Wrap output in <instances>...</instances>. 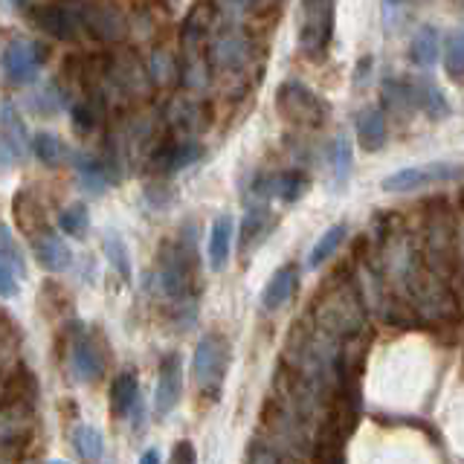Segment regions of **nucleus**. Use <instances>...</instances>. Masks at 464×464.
<instances>
[{"mask_svg": "<svg viewBox=\"0 0 464 464\" xmlns=\"http://www.w3.org/2000/svg\"><path fill=\"white\" fill-rule=\"evenodd\" d=\"M195 270H198L195 238L188 241L186 236H180L178 241L166 244L157 258V273H154L157 290L174 304H192Z\"/></svg>", "mask_w": 464, "mask_h": 464, "instance_id": "f257e3e1", "label": "nucleus"}, {"mask_svg": "<svg viewBox=\"0 0 464 464\" xmlns=\"http://www.w3.org/2000/svg\"><path fill=\"white\" fill-rule=\"evenodd\" d=\"M337 26V0H299L296 47L311 62H323L331 50Z\"/></svg>", "mask_w": 464, "mask_h": 464, "instance_id": "f03ea898", "label": "nucleus"}, {"mask_svg": "<svg viewBox=\"0 0 464 464\" xmlns=\"http://www.w3.org/2000/svg\"><path fill=\"white\" fill-rule=\"evenodd\" d=\"M276 111L285 122L296 128H319L328 122L331 105L299 79H287L276 91Z\"/></svg>", "mask_w": 464, "mask_h": 464, "instance_id": "7ed1b4c3", "label": "nucleus"}, {"mask_svg": "<svg viewBox=\"0 0 464 464\" xmlns=\"http://www.w3.org/2000/svg\"><path fill=\"white\" fill-rule=\"evenodd\" d=\"M209 67L224 76H238L253 62V41L241 26H215L209 35Z\"/></svg>", "mask_w": 464, "mask_h": 464, "instance_id": "20e7f679", "label": "nucleus"}, {"mask_svg": "<svg viewBox=\"0 0 464 464\" xmlns=\"http://www.w3.org/2000/svg\"><path fill=\"white\" fill-rule=\"evenodd\" d=\"M459 180H464V166L447 163V160H435V163L406 166V169L386 174L381 180V188L389 195H410V192H420V188H430V186L459 183Z\"/></svg>", "mask_w": 464, "mask_h": 464, "instance_id": "39448f33", "label": "nucleus"}, {"mask_svg": "<svg viewBox=\"0 0 464 464\" xmlns=\"http://www.w3.org/2000/svg\"><path fill=\"white\" fill-rule=\"evenodd\" d=\"M229 369V345L224 337L218 334H207L198 345H195V357H192V374L203 392H218L227 377Z\"/></svg>", "mask_w": 464, "mask_h": 464, "instance_id": "423d86ee", "label": "nucleus"}, {"mask_svg": "<svg viewBox=\"0 0 464 464\" xmlns=\"http://www.w3.org/2000/svg\"><path fill=\"white\" fill-rule=\"evenodd\" d=\"M0 62H4V72L12 84H29L38 79L44 62H47V47L35 38H12L4 47Z\"/></svg>", "mask_w": 464, "mask_h": 464, "instance_id": "0eeeda50", "label": "nucleus"}, {"mask_svg": "<svg viewBox=\"0 0 464 464\" xmlns=\"http://www.w3.org/2000/svg\"><path fill=\"white\" fill-rule=\"evenodd\" d=\"M29 18L38 29H44L55 41H76L82 35V12H72L62 4L50 6H29Z\"/></svg>", "mask_w": 464, "mask_h": 464, "instance_id": "6e6552de", "label": "nucleus"}, {"mask_svg": "<svg viewBox=\"0 0 464 464\" xmlns=\"http://www.w3.org/2000/svg\"><path fill=\"white\" fill-rule=\"evenodd\" d=\"M183 398V360L178 352H171L160 362L157 389H154V410L160 418H166Z\"/></svg>", "mask_w": 464, "mask_h": 464, "instance_id": "1a4fd4ad", "label": "nucleus"}, {"mask_svg": "<svg viewBox=\"0 0 464 464\" xmlns=\"http://www.w3.org/2000/svg\"><path fill=\"white\" fill-rule=\"evenodd\" d=\"M108 76L116 87H120V93H125V96H145L154 84L149 76V67L130 53H122V55L113 58V62L108 64Z\"/></svg>", "mask_w": 464, "mask_h": 464, "instance_id": "9d476101", "label": "nucleus"}, {"mask_svg": "<svg viewBox=\"0 0 464 464\" xmlns=\"http://www.w3.org/2000/svg\"><path fill=\"white\" fill-rule=\"evenodd\" d=\"M33 256L35 261L50 273H62L72 265V253L64 244V238H58L50 227L33 229Z\"/></svg>", "mask_w": 464, "mask_h": 464, "instance_id": "9b49d317", "label": "nucleus"}, {"mask_svg": "<svg viewBox=\"0 0 464 464\" xmlns=\"http://www.w3.org/2000/svg\"><path fill=\"white\" fill-rule=\"evenodd\" d=\"M200 157H203V145L198 140H171V142L160 145V149L154 151L151 169L171 174V171L188 169L192 163H198Z\"/></svg>", "mask_w": 464, "mask_h": 464, "instance_id": "f8f14e48", "label": "nucleus"}, {"mask_svg": "<svg viewBox=\"0 0 464 464\" xmlns=\"http://www.w3.org/2000/svg\"><path fill=\"white\" fill-rule=\"evenodd\" d=\"M67 372L76 383H93L102 374V354L91 337H76L70 343Z\"/></svg>", "mask_w": 464, "mask_h": 464, "instance_id": "ddd939ff", "label": "nucleus"}, {"mask_svg": "<svg viewBox=\"0 0 464 464\" xmlns=\"http://www.w3.org/2000/svg\"><path fill=\"white\" fill-rule=\"evenodd\" d=\"M166 120L171 125V130H178L180 140H195L203 128H207V108L200 105L198 99H174L169 111H166Z\"/></svg>", "mask_w": 464, "mask_h": 464, "instance_id": "4468645a", "label": "nucleus"}, {"mask_svg": "<svg viewBox=\"0 0 464 464\" xmlns=\"http://www.w3.org/2000/svg\"><path fill=\"white\" fill-rule=\"evenodd\" d=\"M0 142L6 145L14 160H24L29 151L26 122H24L21 111L14 108V102H9V99L0 102Z\"/></svg>", "mask_w": 464, "mask_h": 464, "instance_id": "2eb2a0df", "label": "nucleus"}, {"mask_svg": "<svg viewBox=\"0 0 464 464\" xmlns=\"http://www.w3.org/2000/svg\"><path fill=\"white\" fill-rule=\"evenodd\" d=\"M412 105L424 116H430L432 122H441L450 116V102L441 93V87L432 79H412Z\"/></svg>", "mask_w": 464, "mask_h": 464, "instance_id": "dca6fc26", "label": "nucleus"}, {"mask_svg": "<svg viewBox=\"0 0 464 464\" xmlns=\"http://www.w3.org/2000/svg\"><path fill=\"white\" fill-rule=\"evenodd\" d=\"M232 236H236V221H232V215H218L212 221L209 244H207L212 270H224L227 267L229 253H232Z\"/></svg>", "mask_w": 464, "mask_h": 464, "instance_id": "f3484780", "label": "nucleus"}, {"mask_svg": "<svg viewBox=\"0 0 464 464\" xmlns=\"http://www.w3.org/2000/svg\"><path fill=\"white\" fill-rule=\"evenodd\" d=\"M296 279H299L296 267L294 265H282L279 270L270 276V282L265 285V290H261V308H265V311H279L282 304L290 296H294Z\"/></svg>", "mask_w": 464, "mask_h": 464, "instance_id": "a211bd4d", "label": "nucleus"}, {"mask_svg": "<svg viewBox=\"0 0 464 464\" xmlns=\"http://www.w3.org/2000/svg\"><path fill=\"white\" fill-rule=\"evenodd\" d=\"M410 58H412V64L420 67V70H432L435 67V62L441 58V33H439V26H432V24L418 26V33L412 35V44H410Z\"/></svg>", "mask_w": 464, "mask_h": 464, "instance_id": "6ab92c4d", "label": "nucleus"}, {"mask_svg": "<svg viewBox=\"0 0 464 464\" xmlns=\"http://www.w3.org/2000/svg\"><path fill=\"white\" fill-rule=\"evenodd\" d=\"M82 24L87 29H93V35L105 38V41H116L125 35V21L113 6H84Z\"/></svg>", "mask_w": 464, "mask_h": 464, "instance_id": "aec40b11", "label": "nucleus"}, {"mask_svg": "<svg viewBox=\"0 0 464 464\" xmlns=\"http://www.w3.org/2000/svg\"><path fill=\"white\" fill-rule=\"evenodd\" d=\"M357 140L362 151H381L386 145V113L381 108H362L357 113Z\"/></svg>", "mask_w": 464, "mask_h": 464, "instance_id": "412c9836", "label": "nucleus"}, {"mask_svg": "<svg viewBox=\"0 0 464 464\" xmlns=\"http://www.w3.org/2000/svg\"><path fill=\"white\" fill-rule=\"evenodd\" d=\"M273 227V215L267 209V200H253L250 209L244 215V224H241V244L244 250H253L256 244L265 241V236Z\"/></svg>", "mask_w": 464, "mask_h": 464, "instance_id": "4be33fe9", "label": "nucleus"}, {"mask_svg": "<svg viewBox=\"0 0 464 464\" xmlns=\"http://www.w3.org/2000/svg\"><path fill=\"white\" fill-rule=\"evenodd\" d=\"M137 403H140V381H137V374L134 372H122L113 381V386H111V410L116 415L128 418V415H134Z\"/></svg>", "mask_w": 464, "mask_h": 464, "instance_id": "5701e85b", "label": "nucleus"}, {"mask_svg": "<svg viewBox=\"0 0 464 464\" xmlns=\"http://www.w3.org/2000/svg\"><path fill=\"white\" fill-rule=\"evenodd\" d=\"M102 253L111 261V267L122 276L125 282H130V276H134V265H130V253H128V244L122 241L120 232L108 229L105 236H102Z\"/></svg>", "mask_w": 464, "mask_h": 464, "instance_id": "b1692460", "label": "nucleus"}, {"mask_svg": "<svg viewBox=\"0 0 464 464\" xmlns=\"http://www.w3.org/2000/svg\"><path fill=\"white\" fill-rule=\"evenodd\" d=\"M345 236H348V227L345 224H334V227H328L323 236L316 238V244H314V250H311V256H308V267L311 270H316V267H323L325 261L340 250V244L345 241Z\"/></svg>", "mask_w": 464, "mask_h": 464, "instance_id": "393cba45", "label": "nucleus"}, {"mask_svg": "<svg viewBox=\"0 0 464 464\" xmlns=\"http://www.w3.org/2000/svg\"><path fill=\"white\" fill-rule=\"evenodd\" d=\"M29 149H33V154L41 160L44 166H62L67 160V145L58 140L55 134H50V130H38V134L33 137V142H29Z\"/></svg>", "mask_w": 464, "mask_h": 464, "instance_id": "a878e982", "label": "nucleus"}, {"mask_svg": "<svg viewBox=\"0 0 464 464\" xmlns=\"http://www.w3.org/2000/svg\"><path fill=\"white\" fill-rule=\"evenodd\" d=\"M352 169H354V149H352V140L348 134H340L334 140V151H331V171H334V183L345 186L348 178H352Z\"/></svg>", "mask_w": 464, "mask_h": 464, "instance_id": "bb28decb", "label": "nucleus"}, {"mask_svg": "<svg viewBox=\"0 0 464 464\" xmlns=\"http://www.w3.org/2000/svg\"><path fill=\"white\" fill-rule=\"evenodd\" d=\"M72 444H76L79 456L87 461H99L102 453H105V439H102V432L93 424H79L72 430Z\"/></svg>", "mask_w": 464, "mask_h": 464, "instance_id": "cd10ccee", "label": "nucleus"}, {"mask_svg": "<svg viewBox=\"0 0 464 464\" xmlns=\"http://www.w3.org/2000/svg\"><path fill=\"white\" fill-rule=\"evenodd\" d=\"M58 227L72 238H84L87 229H91V209H87L84 203H70V207L58 215Z\"/></svg>", "mask_w": 464, "mask_h": 464, "instance_id": "c85d7f7f", "label": "nucleus"}, {"mask_svg": "<svg viewBox=\"0 0 464 464\" xmlns=\"http://www.w3.org/2000/svg\"><path fill=\"white\" fill-rule=\"evenodd\" d=\"M0 261L14 273V276H24L26 270V261H24V253H21V246L18 241H14L12 236V229L0 221Z\"/></svg>", "mask_w": 464, "mask_h": 464, "instance_id": "c756f323", "label": "nucleus"}, {"mask_svg": "<svg viewBox=\"0 0 464 464\" xmlns=\"http://www.w3.org/2000/svg\"><path fill=\"white\" fill-rule=\"evenodd\" d=\"M441 55H444V70L450 79H464V33H456L450 35L447 44L441 47Z\"/></svg>", "mask_w": 464, "mask_h": 464, "instance_id": "7c9ffc66", "label": "nucleus"}, {"mask_svg": "<svg viewBox=\"0 0 464 464\" xmlns=\"http://www.w3.org/2000/svg\"><path fill=\"white\" fill-rule=\"evenodd\" d=\"M149 76H151L154 84H166V82H171L174 76H178V62H174L166 50H157L149 58Z\"/></svg>", "mask_w": 464, "mask_h": 464, "instance_id": "2f4dec72", "label": "nucleus"}, {"mask_svg": "<svg viewBox=\"0 0 464 464\" xmlns=\"http://www.w3.org/2000/svg\"><path fill=\"white\" fill-rule=\"evenodd\" d=\"M72 128L82 130V134H87V130L96 128V105H93V102L82 99V102L72 105Z\"/></svg>", "mask_w": 464, "mask_h": 464, "instance_id": "473e14b6", "label": "nucleus"}, {"mask_svg": "<svg viewBox=\"0 0 464 464\" xmlns=\"http://www.w3.org/2000/svg\"><path fill=\"white\" fill-rule=\"evenodd\" d=\"M224 4H227V9L244 14V12H267L279 4V0H224Z\"/></svg>", "mask_w": 464, "mask_h": 464, "instance_id": "72a5a7b5", "label": "nucleus"}, {"mask_svg": "<svg viewBox=\"0 0 464 464\" xmlns=\"http://www.w3.org/2000/svg\"><path fill=\"white\" fill-rule=\"evenodd\" d=\"M169 464H198L195 444L192 441H178V444H174Z\"/></svg>", "mask_w": 464, "mask_h": 464, "instance_id": "f704fd0d", "label": "nucleus"}, {"mask_svg": "<svg viewBox=\"0 0 464 464\" xmlns=\"http://www.w3.org/2000/svg\"><path fill=\"white\" fill-rule=\"evenodd\" d=\"M18 290H21L18 276H14V273L4 265V261H0V296L12 299V296H18Z\"/></svg>", "mask_w": 464, "mask_h": 464, "instance_id": "c9c22d12", "label": "nucleus"}, {"mask_svg": "<svg viewBox=\"0 0 464 464\" xmlns=\"http://www.w3.org/2000/svg\"><path fill=\"white\" fill-rule=\"evenodd\" d=\"M140 464H160V450L157 447H149L145 453L140 456Z\"/></svg>", "mask_w": 464, "mask_h": 464, "instance_id": "e433bc0d", "label": "nucleus"}, {"mask_svg": "<svg viewBox=\"0 0 464 464\" xmlns=\"http://www.w3.org/2000/svg\"><path fill=\"white\" fill-rule=\"evenodd\" d=\"M386 6H389V9H395V6H398V0H386Z\"/></svg>", "mask_w": 464, "mask_h": 464, "instance_id": "4c0bfd02", "label": "nucleus"}, {"mask_svg": "<svg viewBox=\"0 0 464 464\" xmlns=\"http://www.w3.org/2000/svg\"><path fill=\"white\" fill-rule=\"evenodd\" d=\"M14 4H18V6H24V9H26V6H29V0H14Z\"/></svg>", "mask_w": 464, "mask_h": 464, "instance_id": "58836bf2", "label": "nucleus"}, {"mask_svg": "<svg viewBox=\"0 0 464 464\" xmlns=\"http://www.w3.org/2000/svg\"><path fill=\"white\" fill-rule=\"evenodd\" d=\"M50 464H67V461H62V459H53Z\"/></svg>", "mask_w": 464, "mask_h": 464, "instance_id": "ea45409f", "label": "nucleus"}, {"mask_svg": "<svg viewBox=\"0 0 464 464\" xmlns=\"http://www.w3.org/2000/svg\"><path fill=\"white\" fill-rule=\"evenodd\" d=\"M412 4H430V0H412Z\"/></svg>", "mask_w": 464, "mask_h": 464, "instance_id": "a19ab883", "label": "nucleus"}]
</instances>
